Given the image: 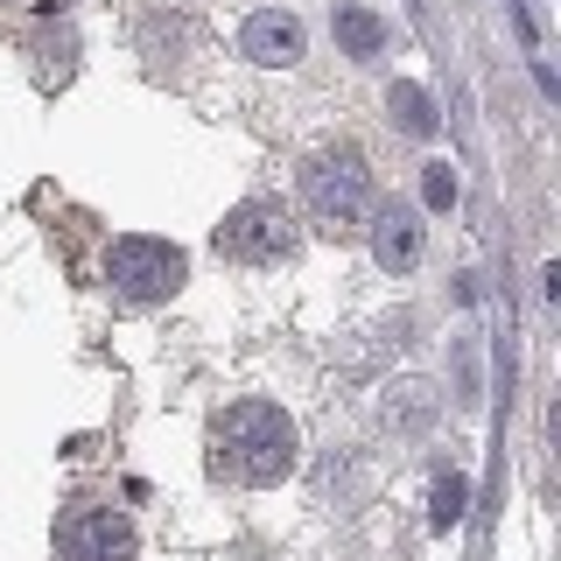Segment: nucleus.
<instances>
[{
  "mask_svg": "<svg viewBox=\"0 0 561 561\" xmlns=\"http://www.w3.org/2000/svg\"><path fill=\"white\" fill-rule=\"evenodd\" d=\"M295 463H302V435H295V414L280 400H232L210 421V470L225 484L267 491L295 478Z\"/></svg>",
  "mask_w": 561,
  "mask_h": 561,
  "instance_id": "f257e3e1",
  "label": "nucleus"
},
{
  "mask_svg": "<svg viewBox=\"0 0 561 561\" xmlns=\"http://www.w3.org/2000/svg\"><path fill=\"white\" fill-rule=\"evenodd\" d=\"M302 204L323 232H358L373 218V169L358 148H316L302 162Z\"/></svg>",
  "mask_w": 561,
  "mask_h": 561,
  "instance_id": "f03ea898",
  "label": "nucleus"
},
{
  "mask_svg": "<svg viewBox=\"0 0 561 561\" xmlns=\"http://www.w3.org/2000/svg\"><path fill=\"white\" fill-rule=\"evenodd\" d=\"M105 280H113L119 302H169L190 280V260H183V245H169V239L127 232V239L105 245Z\"/></svg>",
  "mask_w": 561,
  "mask_h": 561,
  "instance_id": "7ed1b4c3",
  "label": "nucleus"
},
{
  "mask_svg": "<svg viewBox=\"0 0 561 561\" xmlns=\"http://www.w3.org/2000/svg\"><path fill=\"white\" fill-rule=\"evenodd\" d=\"M295 245H302V232L274 197H245L218 225V253L239 260V267H280V260H295Z\"/></svg>",
  "mask_w": 561,
  "mask_h": 561,
  "instance_id": "20e7f679",
  "label": "nucleus"
},
{
  "mask_svg": "<svg viewBox=\"0 0 561 561\" xmlns=\"http://www.w3.org/2000/svg\"><path fill=\"white\" fill-rule=\"evenodd\" d=\"M134 548H140V534L119 505H99V499L64 505V519H57V554L64 561H134Z\"/></svg>",
  "mask_w": 561,
  "mask_h": 561,
  "instance_id": "39448f33",
  "label": "nucleus"
},
{
  "mask_svg": "<svg viewBox=\"0 0 561 561\" xmlns=\"http://www.w3.org/2000/svg\"><path fill=\"white\" fill-rule=\"evenodd\" d=\"M239 57L260 64V70H295V64L309 57L302 14H288V8H253V14L239 22Z\"/></svg>",
  "mask_w": 561,
  "mask_h": 561,
  "instance_id": "423d86ee",
  "label": "nucleus"
},
{
  "mask_svg": "<svg viewBox=\"0 0 561 561\" xmlns=\"http://www.w3.org/2000/svg\"><path fill=\"white\" fill-rule=\"evenodd\" d=\"M421 210L414 204H379L373 210V260L386 274H414L421 267Z\"/></svg>",
  "mask_w": 561,
  "mask_h": 561,
  "instance_id": "0eeeda50",
  "label": "nucleus"
},
{
  "mask_svg": "<svg viewBox=\"0 0 561 561\" xmlns=\"http://www.w3.org/2000/svg\"><path fill=\"white\" fill-rule=\"evenodd\" d=\"M330 35H337V49H344L351 64H373V57H386V43H393L386 14H373L365 0H337V14H330Z\"/></svg>",
  "mask_w": 561,
  "mask_h": 561,
  "instance_id": "6e6552de",
  "label": "nucleus"
},
{
  "mask_svg": "<svg viewBox=\"0 0 561 561\" xmlns=\"http://www.w3.org/2000/svg\"><path fill=\"white\" fill-rule=\"evenodd\" d=\"M386 113H393V127L400 134H414V140H435V127H443V113H435V99L421 92V84H386Z\"/></svg>",
  "mask_w": 561,
  "mask_h": 561,
  "instance_id": "1a4fd4ad",
  "label": "nucleus"
},
{
  "mask_svg": "<svg viewBox=\"0 0 561 561\" xmlns=\"http://www.w3.org/2000/svg\"><path fill=\"white\" fill-rule=\"evenodd\" d=\"M386 421H393V428H428V421H435V386L400 379L393 393H386Z\"/></svg>",
  "mask_w": 561,
  "mask_h": 561,
  "instance_id": "9d476101",
  "label": "nucleus"
},
{
  "mask_svg": "<svg viewBox=\"0 0 561 561\" xmlns=\"http://www.w3.org/2000/svg\"><path fill=\"white\" fill-rule=\"evenodd\" d=\"M463 505H470V478H435V505H428V526H435V534H449V526L463 519Z\"/></svg>",
  "mask_w": 561,
  "mask_h": 561,
  "instance_id": "9b49d317",
  "label": "nucleus"
},
{
  "mask_svg": "<svg viewBox=\"0 0 561 561\" xmlns=\"http://www.w3.org/2000/svg\"><path fill=\"white\" fill-rule=\"evenodd\" d=\"M456 197H463V183H456L449 162H428V169H421V204H428V210H456Z\"/></svg>",
  "mask_w": 561,
  "mask_h": 561,
  "instance_id": "f8f14e48",
  "label": "nucleus"
}]
</instances>
